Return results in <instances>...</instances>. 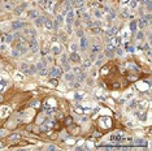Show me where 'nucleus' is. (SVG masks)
Instances as JSON below:
<instances>
[{
  "mask_svg": "<svg viewBox=\"0 0 152 151\" xmlns=\"http://www.w3.org/2000/svg\"><path fill=\"white\" fill-rule=\"evenodd\" d=\"M69 61H72L74 64H79L82 60H81V56L77 52H72V53H70V56H69Z\"/></svg>",
  "mask_w": 152,
  "mask_h": 151,
  "instance_id": "nucleus-7",
  "label": "nucleus"
},
{
  "mask_svg": "<svg viewBox=\"0 0 152 151\" xmlns=\"http://www.w3.org/2000/svg\"><path fill=\"white\" fill-rule=\"evenodd\" d=\"M21 69H22L23 73H27V72H29V65H27L26 63H22V64H21Z\"/></svg>",
  "mask_w": 152,
  "mask_h": 151,
  "instance_id": "nucleus-27",
  "label": "nucleus"
},
{
  "mask_svg": "<svg viewBox=\"0 0 152 151\" xmlns=\"http://www.w3.org/2000/svg\"><path fill=\"white\" fill-rule=\"evenodd\" d=\"M49 76L52 78H57V77H61L63 76V70L61 68H52L49 70Z\"/></svg>",
  "mask_w": 152,
  "mask_h": 151,
  "instance_id": "nucleus-3",
  "label": "nucleus"
},
{
  "mask_svg": "<svg viewBox=\"0 0 152 151\" xmlns=\"http://www.w3.org/2000/svg\"><path fill=\"white\" fill-rule=\"evenodd\" d=\"M87 83L88 85H94V81H92V79H87Z\"/></svg>",
  "mask_w": 152,
  "mask_h": 151,
  "instance_id": "nucleus-51",
  "label": "nucleus"
},
{
  "mask_svg": "<svg viewBox=\"0 0 152 151\" xmlns=\"http://www.w3.org/2000/svg\"><path fill=\"white\" fill-rule=\"evenodd\" d=\"M90 30H91V31H92L94 34H98V33L100 31V27H99V26H94V27H91Z\"/></svg>",
  "mask_w": 152,
  "mask_h": 151,
  "instance_id": "nucleus-34",
  "label": "nucleus"
},
{
  "mask_svg": "<svg viewBox=\"0 0 152 151\" xmlns=\"http://www.w3.org/2000/svg\"><path fill=\"white\" fill-rule=\"evenodd\" d=\"M124 52H125V51H124V50H121V48H118V50H117V53L120 55V56H122Z\"/></svg>",
  "mask_w": 152,
  "mask_h": 151,
  "instance_id": "nucleus-49",
  "label": "nucleus"
},
{
  "mask_svg": "<svg viewBox=\"0 0 152 151\" xmlns=\"http://www.w3.org/2000/svg\"><path fill=\"white\" fill-rule=\"evenodd\" d=\"M126 48H128V51H129V52H134V50H135V48H134V46L131 47L130 44H128V46H126Z\"/></svg>",
  "mask_w": 152,
  "mask_h": 151,
  "instance_id": "nucleus-44",
  "label": "nucleus"
},
{
  "mask_svg": "<svg viewBox=\"0 0 152 151\" xmlns=\"http://www.w3.org/2000/svg\"><path fill=\"white\" fill-rule=\"evenodd\" d=\"M25 7H26L25 4H23V5H21V7H18V8L16 9V11H14V13H16V14H21V13H22V11L25 9Z\"/></svg>",
  "mask_w": 152,
  "mask_h": 151,
  "instance_id": "nucleus-31",
  "label": "nucleus"
},
{
  "mask_svg": "<svg viewBox=\"0 0 152 151\" xmlns=\"http://www.w3.org/2000/svg\"><path fill=\"white\" fill-rule=\"evenodd\" d=\"M91 48H92V53H96V52L100 51V46H99V44H94Z\"/></svg>",
  "mask_w": 152,
  "mask_h": 151,
  "instance_id": "nucleus-33",
  "label": "nucleus"
},
{
  "mask_svg": "<svg viewBox=\"0 0 152 151\" xmlns=\"http://www.w3.org/2000/svg\"><path fill=\"white\" fill-rule=\"evenodd\" d=\"M47 41H43V47H42V50H43V53H47L48 51H49V48L47 47Z\"/></svg>",
  "mask_w": 152,
  "mask_h": 151,
  "instance_id": "nucleus-29",
  "label": "nucleus"
},
{
  "mask_svg": "<svg viewBox=\"0 0 152 151\" xmlns=\"http://www.w3.org/2000/svg\"><path fill=\"white\" fill-rule=\"evenodd\" d=\"M43 26H44L45 29H47V30H52V29H53V22H52V20H49V18H44Z\"/></svg>",
  "mask_w": 152,
  "mask_h": 151,
  "instance_id": "nucleus-10",
  "label": "nucleus"
},
{
  "mask_svg": "<svg viewBox=\"0 0 152 151\" xmlns=\"http://www.w3.org/2000/svg\"><path fill=\"white\" fill-rule=\"evenodd\" d=\"M25 34L29 35V38H31V37H37V31H35V29H31V27L25 29Z\"/></svg>",
  "mask_w": 152,
  "mask_h": 151,
  "instance_id": "nucleus-14",
  "label": "nucleus"
},
{
  "mask_svg": "<svg viewBox=\"0 0 152 151\" xmlns=\"http://www.w3.org/2000/svg\"><path fill=\"white\" fill-rule=\"evenodd\" d=\"M138 87H139V89H142V90L144 91V90H148L150 83H138Z\"/></svg>",
  "mask_w": 152,
  "mask_h": 151,
  "instance_id": "nucleus-24",
  "label": "nucleus"
},
{
  "mask_svg": "<svg viewBox=\"0 0 152 151\" xmlns=\"http://www.w3.org/2000/svg\"><path fill=\"white\" fill-rule=\"evenodd\" d=\"M25 26H26V24H25L23 21H21V20H16V21H13V22H12V29H13V30L23 29Z\"/></svg>",
  "mask_w": 152,
  "mask_h": 151,
  "instance_id": "nucleus-4",
  "label": "nucleus"
},
{
  "mask_svg": "<svg viewBox=\"0 0 152 151\" xmlns=\"http://www.w3.org/2000/svg\"><path fill=\"white\" fill-rule=\"evenodd\" d=\"M11 115V108L8 107V105H3L1 108H0V117H7Z\"/></svg>",
  "mask_w": 152,
  "mask_h": 151,
  "instance_id": "nucleus-8",
  "label": "nucleus"
},
{
  "mask_svg": "<svg viewBox=\"0 0 152 151\" xmlns=\"http://www.w3.org/2000/svg\"><path fill=\"white\" fill-rule=\"evenodd\" d=\"M49 82H51V85H53V86H57V81H56V78H51V79H49Z\"/></svg>",
  "mask_w": 152,
  "mask_h": 151,
  "instance_id": "nucleus-41",
  "label": "nucleus"
},
{
  "mask_svg": "<svg viewBox=\"0 0 152 151\" xmlns=\"http://www.w3.org/2000/svg\"><path fill=\"white\" fill-rule=\"evenodd\" d=\"M73 22H74V12L70 11L68 13V16H66V24L68 25H73Z\"/></svg>",
  "mask_w": 152,
  "mask_h": 151,
  "instance_id": "nucleus-13",
  "label": "nucleus"
},
{
  "mask_svg": "<svg viewBox=\"0 0 152 151\" xmlns=\"http://www.w3.org/2000/svg\"><path fill=\"white\" fill-rule=\"evenodd\" d=\"M103 55H99V57H98V61H96V65H100L101 64V61H103Z\"/></svg>",
  "mask_w": 152,
  "mask_h": 151,
  "instance_id": "nucleus-39",
  "label": "nucleus"
},
{
  "mask_svg": "<svg viewBox=\"0 0 152 151\" xmlns=\"http://www.w3.org/2000/svg\"><path fill=\"white\" fill-rule=\"evenodd\" d=\"M136 105H138L139 108H146L147 105H148V103H147L146 100H139V102L136 103Z\"/></svg>",
  "mask_w": 152,
  "mask_h": 151,
  "instance_id": "nucleus-22",
  "label": "nucleus"
},
{
  "mask_svg": "<svg viewBox=\"0 0 152 151\" xmlns=\"http://www.w3.org/2000/svg\"><path fill=\"white\" fill-rule=\"evenodd\" d=\"M99 1H103V0H99Z\"/></svg>",
  "mask_w": 152,
  "mask_h": 151,
  "instance_id": "nucleus-53",
  "label": "nucleus"
},
{
  "mask_svg": "<svg viewBox=\"0 0 152 151\" xmlns=\"http://www.w3.org/2000/svg\"><path fill=\"white\" fill-rule=\"evenodd\" d=\"M87 44H88L87 39L85 37H81V50H82V51H85V50L87 48Z\"/></svg>",
  "mask_w": 152,
  "mask_h": 151,
  "instance_id": "nucleus-15",
  "label": "nucleus"
},
{
  "mask_svg": "<svg viewBox=\"0 0 152 151\" xmlns=\"http://www.w3.org/2000/svg\"><path fill=\"white\" fill-rule=\"evenodd\" d=\"M64 78H65V81H66L68 83H73L74 79H75V74L74 73H66L64 76Z\"/></svg>",
  "mask_w": 152,
  "mask_h": 151,
  "instance_id": "nucleus-11",
  "label": "nucleus"
},
{
  "mask_svg": "<svg viewBox=\"0 0 152 151\" xmlns=\"http://www.w3.org/2000/svg\"><path fill=\"white\" fill-rule=\"evenodd\" d=\"M14 78H16L17 79V81H23V74L22 73H16V74H14Z\"/></svg>",
  "mask_w": 152,
  "mask_h": 151,
  "instance_id": "nucleus-30",
  "label": "nucleus"
},
{
  "mask_svg": "<svg viewBox=\"0 0 152 151\" xmlns=\"http://www.w3.org/2000/svg\"><path fill=\"white\" fill-rule=\"evenodd\" d=\"M143 39H144V33L138 31V34H136V41H143Z\"/></svg>",
  "mask_w": 152,
  "mask_h": 151,
  "instance_id": "nucleus-28",
  "label": "nucleus"
},
{
  "mask_svg": "<svg viewBox=\"0 0 152 151\" xmlns=\"http://www.w3.org/2000/svg\"><path fill=\"white\" fill-rule=\"evenodd\" d=\"M63 21H64V18H63L61 14H60V16H57V22H59V24H61Z\"/></svg>",
  "mask_w": 152,
  "mask_h": 151,
  "instance_id": "nucleus-46",
  "label": "nucleus"
},
{
  "mask_svg": "<svg viewBox=\"0 0 152 151\" xmlns=\"http://www.w3.org/2000/svg\"><path fill=\"white\" fill-rule=\"evenodd\" d=\"M69 50H72V52H77V50H78V44L77 43H72L69 46Z\"/></svg>",
  "mask_w": 152,
  "mask_h": 151,
  "instance_id": "nucleus-26",
  "label": "nucleus"
},
{
  "mask_svg": "<svg viewBox=\"0 0 152 151\" xmlns=\"http://www.w3.org/2000/svg\"><path fill=\"white\" fill-rule=\"evenodd\" d=\"M77 35H78V37H83V30L79 29L78 31H77Z\"/></svg>",
  "mask_w": 152,
  "mask_h": 151,
  "instance_id": "nucleus-45",
  "label": "nucleus"
},
{
  "mask_svg": "<svg viewBox=\"0 0 152 151\" xmlns=\"http://www.w3.org/2000/svg\"><path fill=\"white\" fill-rule=\"evenodd\" d=\"M43 22H44V17L43 16H38L37 18H35V25L37 26H43Z\"/></svg>",
  "mask_w": 152,
  "mask_h": 151,
  "instance_id": "nucleus-16",
  "label": "nucleus"
},
{
  "mask_svg": "<svg viewBox=\"0 0 152 151\" xmlns=\"http://www.w3.org/2000/svg\"><path fill=\"white\" fill-rule=\"evenodd\" d=\"M7 130L5 129H0V137H4V135H7Z\"/></svg>",
  "mask_w": 152,
  "mask_h": 151,
  "instance_id": "nucleus-42",
  "label": "nucleus"
},
{
  "mask_svg": "<svg viewBox=\"0 0 152 151\" xmlns=\"http://www.w3.org/2000/svg\"><path fill=\"white\" fill-rule=\"evenodd\" d=\"M130 31L131 33H135L136 31V21H133L130 24Z\"/></svg>",
  "mask_w": 152,
  "mask_h": 151,
  "instance_id": "nucleus-25",
  "label": "nucleus"
},
{
  "mask_svg": "<svg viewBox=\"0 0 152 151\" xmlns=\"http://www.w3.org/2000/svg\"><path fill=\"white\" fill-rule=\"evenodd\" d=\"M61 65H63V68H64L65 70H70L69 63H68V57L65 56V55H63V56H61Z\"/></svg>",
  "mask_w": 152,
  "mask_h": 151,
  "instance_id": "nucleus-12",
  "label": "nucleus"
},
{
  "mask_svg": "<svg viewBox=\"0 0 152 151\" xmlns=\"http://www.w3.org/2000/svg\"><path fill=\"white\" fill-rule=\"evenodd\" d=\"M122 16H124V17H129V11H128V9H125V11H124Z\"/></svg>",
  "mask_w": 152,
  "mask_h": 151,
  "instance_id": "nucleus-48",
  "label": "nucleus"
},
{
  "mask_svg": "<svg viewBox=\"0 0 152 151\" xmlns=\"http://www.w3.org/2000/svg\"><path fill=\"white\" fill-rule=\"evenodd\" d=\"M3 146H4V143H3V142H0V149H1Z\"/></svg>",
  "mask_w": 152,
  "mask_h": 151,
  "instance_id": "nucleus-52",
  "label": "nucleus"
},
{
  "mask_svg": "<svg viewBox=\"0 0 152 151\" xmlns=\"http://www.w3.org/2000/svg\"><path fill=\"white\" fill-rule=\"evenodd\" d=\"M81 73H83V69L82 68H79V67L74 68V74H81Z\"/></svg>",
  "mask_w": 152,
  "mask_h": 151,
  "instance_id": "nucleus-35",
  "label": "nucleus"
},
{
  "mask_svg": "<svg viewBox=\"0 0 152 151\" xmlns=\"http://www.w3.org/2000/svg\"><path fill=\"white\" fill-rule=\"evenodd\" d=\"M99 124L103 129H109L112 126V120H110V117H108V116H103L99 120Z\"/></svg>",
  "mask_w": 152,
  "mask_h": 151,
  "instance_id": "nucleus-2",
  "label": "nucleus"
},
{
  "mask_svg": "<svg viewBox=\"0 0 152 151\" xmlns=\"http://www.w3.org/2000/svg\"><path fill=\"white\" fill-rule=\"evenodd\" d=\"M51 51H52L53 55H60L63 52V47H61V44H59V43H53L52 44V47H51Z\"/></svg>",
  "mask_w": 152,
  "mask_h": 151,
  "instance_id": "nucleus-6",
  "label": "nucleus"
},
{
  "mask_svg": "<svg viewBox=\"0 0 152 151\" xmlns=\"http://www.w3.org/2000/svg\"><path fill=\"white\" fill-rule=\"evenodd\" d=\"M38 72H39V74H40V76H45V74H47V68L43 67V68L38 69Z\"/></svg>",
  "mask_w": 152,
  "mask_h": 151,
  "instance_id": "nucleus-32",
  "label": "nucleus"
},
{
  "mask_svg": "<svg viewBox=\"0 0 152 151\" xmlns=\"http://www.w3.org/2000/svg\"><path fill=\"white\" fill-rule=\"evenodd\" d=\"M38 72V68H37V65H30V67H29V74L30 76H33V74H35V73H37Z\"/></svg>",
  "mask_w": 152,
  "mask_h": 151,
  "instance_id": "nucleus-18",
  "label": "nucleus"
},
{
  "mask_svg": "<svg viewBox=\"0 0 152 151\" xmlns=\"http://www.w3.org/2000/svg\"><path fill=\"white\" fill-rule=\"evenodd\" d=\"M116 33H117V30H116V27H110L109 30H107V35H108V37H110V35L113 37V35H114Z\"/></svg>",
  "mask_w": 152,
  "mask_h": 151,
  "instance_id": "nucleus-23",
  "label": "nucleus"
},
{
  "mask_svg": "<svg viewBox=\"0 0 152 151\" xmlns=\"http://www.w3.org/2000/svg\"><path fill=\"white\" fill-rule=\"evenodd\" d=\"M45 149H47V150H57V147H56L55 145H48Z\"/></svg>",
  "mask_w": 152,
  "mask_h": 151,
  "instance_id": "nucleus-40",
  "label": "nucleus"
},
{
  "mask_svg": "<svg viewBox=\"0 0 152 151\" xmlns=\"http://www.w3.org/2000/svg\"><path fill=\"white\" fill-rule=\"evenodd\" d=\"M121 39H122L121 37H114V38H112V44H113L114 47H118L120 44H121Z\"/></svg>",
  "mask_w": 152,
  "mask_h": 151,
  "instance_id": "nucleus-17",
  "label": "nucleus"
},
{
  "mask_svg": "<svg viewBox=\"0 0 152 151\" xmlns=\"http://www.w3.org/2000/svg\"><path fill=\"white\" fill-rule=\"evenodd\" d=\"M59 38H60V41H61V42H66L68 41V34L64 33V31H60Z\"/></svg>",
  "mask_w": 152,
  "mask_h": 151,
  "instance_id": "nucleus-20",
  "label": "nucleus"
},
{
  "mask_svg": "<svg viewBox=\"0 0 152 151\" xmlns=\"http://www.w3.org/2000/svg\"><path fill=\"white\" fill-rule=\"evenodd\" d=\"M135 142H136V145H138V146H144L146 145V141H142V139H136Z\"/></svg>",
  "mask_w": 152,
  "mask_h": 151,
  "instance_id": "nucleus-37",
  "label": "nucleus"
},
{
  "mask_svg": "<svg viewBox=\"0 0 152 151\" xmlns=\"http://www.w3.org/2000/svg\"><path fill=\"white\" fill-rule=\"evenodd\" d=\"M65 121H66V125H72V124H73V119H72V117H66V120H65Z\"/></svg>",
  "mask_w": 152,
  "mask_h": 151,
  "instance_id": "nucleus-43",
  "label": "nucleus"
},
{
  "mask_svg": "<svg viewBox=\"0 0 152 151\" xmlns=\"http://www.w3.org/2000/svg\"><path fill=\"white\" fill-rule=\"evenodd\" d=\"M95 16H96V17H98L99 20H101V13H100L99 11H96V12H95Z\"/></svg>",
  "mask_w": 152,
  "mask_h": 151,
  "instance_id": "nucleus-47",
  "label": "nucleus"
},
{
  "mask_svg": "<svg viewBox=\"0 0 152 151\" xmlns=\"http://www.w3.org/2000/svg\"><path fill=\"white\" fill-rule=\"evenodd\" d=\"M39 103H38V100H34V102L31 103V105H33V107H35V105H38Z\"/></svg>",
  "mask_w": 152,
  "mask_h": 151,
  "instance_id": "nucleus-50",
  "label": "nucleus"
},
{
  "mask_svg": "<svg viewBox=\"0 0 152 151\" xmlns=\"http://www.w3.org/2000/svg\"><path fill=\"white\" fill-rule=\"evenodd\" d=\"M114 46L112 43H108V46H107V48H105V55L109 57V59H112L113 56H114Z\"/></svg>",
  "mask_w": 152,
  "mask_h": 151,
  "instance_id": "nucleus-5",
  "label": "nucleus"
},
{
  "mask_svg": "<svg viewBox=\"0 0 152 151\" xmlns=\"http://www.w3.org/2000/svg\"><path fill=\"white\" fill-rule=\"evenodd\" d=\"M20 138H21L20 133H13V134H11V135H8V142H11V143L17 142V141H18Z\"/></svg>",
  "mask_w": 152,
  "mask_h": 151,
  "instance_id": "nucleus-9",
  "label": "nucleus"
},
{
  "mask_svg": "<svg viewBox=\"0 0 152 151\" xmlns=\"http://www.w3.org/2000/svg\"><path fill=\"white\" fill-rule=\"evenodd\" d=\"M12 55H13V57H18L21 53H20V51H17V50H13V51H12Z\"/></svg>",
  "mask_w": 152,
  "mask_h": 151,
  "instance_id": "nucleus-38",
  "label": "nucleus"
},
{
  "mask_svg": "<svg viewBox=\"0 0 152 151\" xmlns=\"http://www.w3.org/2000/svg\"><path fill=\"white\" fill-rule=\"evenodd\" d=\"M135 107H136V102H135V100H130L129 108H135Z\"/></svg>",
  "mask_w": 152,
  "mask_h": 151,
  "instance_id": "nucleus-36",
  "label": "nucleus"
},
{
  "mask_svg": "<svg viewBox=\"0 0 152 151\" xmlns=\"http://www.w3.org/2000/svg\"><path fill=\"white\" fill-rule=\"evenodd\" d=\"M27 16H29V18H31V20H35V18H37V17L39 16V13H38L37 11H29Z\"/></svg>",
  "mask_w": 152,
  "mask_h": 151,
  "instance_id": "nucleus-19",
  "label": "nucleus"
},
{
  "mask_svg": "<svg viewBox=\"0 0 152 151\" xmlns=\"http://www.w3.org/2000/svg\"><path fill=\"white\" fill-rule=\"evenodd\" d=\"M147 24H148V21H147L144 17H142V18L139 20V26H140V29H144V27L147 26Z\"/></svg>",
  "mask_w": 152,
  "mask_h": 151,
  "instance_id": "nucleus-21",
  "label": "nucleus"
},
{
  "mask_svg": "<svg viewBox=\"0 0 152 151\" xmlns=\"http://www.w3.org/2000/svg\"><path fill=\"white\" fill-rule=\"evenodd\" d=\"M27 48L31 50L33 52H37L38 51L39 44H38V41H37V38H35V37H31V38L27 39Z\"/></svg>",
  "mask_w": 152,
  "mask_h": 151,
  "instance_id": "nucleus-1",
  "label": "nucleus"
}]
</instances>
